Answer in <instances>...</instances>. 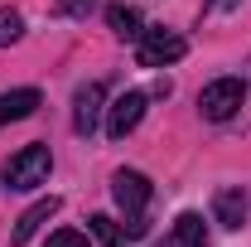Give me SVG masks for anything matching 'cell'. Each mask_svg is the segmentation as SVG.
<instances>
[{
  "label": "cell",
  "mask_w": 251,
  "mask_h": 247,
  "mask_svg": "<svg viewBox=\"0 0 251 247\" xmlns=\"http://www.w3.org/2000/svg\"><path fill=\"white\" fill-rule=\"evenodd\" d=\"M150 180L140 175V170H116V180H111V199L121 204V214H126V238H145V209H150Z\"/></svg>",
  "instance_id": "6da1fadb"
},
{
  "label": "cell",
  "mask_w": 251,
  "mask_h": 247,
  "mask_svg": "<svg viewBox=\"0 0 251 247\" xmlns=\"http://www.w3.org/2000/svg\"><path fill=\"white\" fill-rule=\"evenodd\" d=\"M49 170H53V151L49 146H25L5 165V189H39V185H49Z\"/></svg>",
  "instance_id": "7a4b0ae2"
},
{
  "label": "cell",
  "mask_w": 251,
  "mask_h": 247,
  "mask_svg": "<svg viewBox=\"0 0 251 247\" xmlns=\"http://www.w3.org/2000/svg\"><path fill=\"white\" fill-rule=\"evenodd\" d=\"M242 102H247V83L242 78H218V83H208L198 93V112L208 122H227V117L242 112Z\"/></svg>",
  "instance_id": "3957f363"
},
{
  "label": "cell",
  "mask_w": 251,
  "mask_h": 247,
  "mask_svg": "<svg viewBox=\"0 0 251 247\" xmlns=\"http://www.w3.org/2000/svg\"><path fill=\"white\" fill-rule=\"evenodd\" d=\"M188 54V39L174 30H145L140 34V44H135V59L140 68H164V63H179Z\"/></svg>",
  "instance_id": "277c9868"
},
{
  "label": "cell",
  "mask_w": 251,
  "mask_h": 247,
  "mask_svg": "<svg viewBox=\"0 0 251 247\" xmlns=\"http://www.w3.org/2000/svg\"><path fill=\"white\" fill-rule=\"evenodd\" d=\"M145 102H150L145 93H121L106 107V136H111V141H126V136L140 126V117H145Z\"/></svg>",
  "instance_id": "5b68a950"
},
{
  "label": "cell",
  "mask_w": 251,
  "mask_h": 247,
  "mask_svg": "<svg viewBox=\"0 0 251 247\" xmlns=\"http://www.w3.org/2000/svg\"><path fill=\"white\" fill-rule=\"evenodd\" d=\"M101 102H106V88L101 83H82L73 93V131L77 136H92L97 126H101V112H106Z\"/></svg>",
  "instance_id": "8992f818"
},
{
  "label": "cell",
  "mask_w": 251,
  "mask_h": 247,
  "mask_svg": "<svg viewBox=\"0 0 251 247\" xmlns=\"http://www.w3.org/2000/svg\"><path fill=\"white\" fill-rule=\"evenodd\" d=\"M53 214H58V194H49V199L29 204V209L20 214V223L10 228V243H15V247H25V243H29V238H34V233H39V228H44V223H49Z\"/></svg>",
  "instance_id": "52a82bcc"
},
{
  "label": "cell",
  "mask_w": 251,
  "mask_h": 247,
  "mask_svg": "<svg viewBox=\"0 0 251 247\" xmlns=\"http://www.w3.org/2000/svg\"><path fill=\"white\" fill-rule=\"evenodd\" d=\"M251 214V199H247V189H218V199H213V218H218L222 228H242Z\"/></svg>",
  "instance_id": "ba28073f"
},
{
  "label": "cell",
  "mask_w": 251,
  "mask_h": 247,
  "mask_svg": "<svg viewBox=\"0 0 251 247\" xmlns=\"http://www.w3.org/2000/svg\"><path fill=\"white\" fill-rule=\"evenodd\" d=\"M39 102H44V97L34 93V88H15V93H0V126L34 117V112H39Z\"/></svg>",
  "instance_id": "9c48e42d"
},
{
  "label": "cell",
  "mask_w": 251,
  "mask_h": 247,
  "mask_svg": "<svg viewBox=\"0 0 251 247\" xmlns=\"http://www.w3.org/2000/svg\"><path fill=\"white\" fill-rule=\"evenodd\" d=\"M164 247H208V223L198 214H179L169 238H164Z\"/></svg>",
  "instance_id": "30bf717a"
},
{
  "label": "cell",
  "mask_w": 251,
  "mask_h": 247,
  "mask_svg": "<svg viewBox=\"0 0 251 247\" xmlns=\"http://www.w3.org/2000/svg\"><path fill=\"white\" fill-rule=\"evenodd\" d=\"M106 25H111V34L126 39V44H140V34H145V20H140L135 5H106Z\"/></svg>",
  "instance_id": "8fae6325"
},
{
  "label": "cell",
  "mask_w": 251,
  "mask_h": 247,
  "mask_svg": "<svg viewBox=\"0 0 251 247\" xmlns=\"http://www.w3.org/2000/svg\"><path fill=\"white\" fill-rule=\"evenodd\" d=\"M20 34H25V20H20V10L0 5V49H5V44H15Z\"/></svg>",
  "instance_id": "7c38bea8"
},
{
  "label": "cell",
  "mask_w": 251,
  "mask_h": 247,
  "mask_svg": "<svg viewBox=\"0 0 251 247\" xmlns=\"http://www.w3.org/2000/svg\"><path fill=\"white\" fill-rule=\"evenodd\" d=\"M44 247H92V243H87V233H77V228H58V233H49Z\"/></svg>",
  "instance_id": "4fadbf2b"
},
{
  "label": "cell",
  "mask_w": 251,
  "mask_h": 247,
  "mask_svg": "<svg viewBox=\"0 0 251 247\" xmlns=\"http://www.w3.org/2000/svg\"><path fill=\"white\" fill-rule=\"evenodd\" d=\"M58 10H63V15H73V20H82V15H92V10H97V0H58Z\"/></svg>",
  "instance_id": "5bb4252c"
}]
</instances>
